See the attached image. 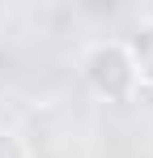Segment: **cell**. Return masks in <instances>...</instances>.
Segmentation results:
<instances>
[{
  "instance_id": "6da1fadb",
  "label": "cell",
  "mask_w": 153,
  "mask_h": 158,
  "mask_svg": "<svg viewBox=\"0 0 153 158\" xmlns=\"http://www.w3.org/2000/svg\"><path fill=\"white\" fill-rule=\"evenodd\" d=\"M81 81L98 98H106V103H132L136 90H140L124 39H98V43H89L81 52Z\"/></svg>"
},
{
  "instance_id": "7a4b0ae2",
  "label": "cell",
  "mask_w": 153,
  "mask_h": 158,
  "mask_svg": "<svg viewBox=\"0 0 153 158\" xmlns=\"http://www.w3.org/2000/svg\"><path fill=\"white\" fill-rule=\"evenodd\" d=\"M128 56H132V69H136V81L140 90H153V9L140 17V26L124 39Z\"/></svg>"
},
{
  "instance_id": "3957f363",
  "label": "cell",
  "mask_w": 153,
  "mask_h": 158,
  "mask_svg": "<svg viewBox=\"0 0 153 158\" xmlns=\"http://www.w3.org/2000/svg\"><path fill=\"white\" fill-rule=\"evenodd\" d=\"M0 158H30V145H26L22 132L0 128Z\"/></svg>"
}]
</instances>
